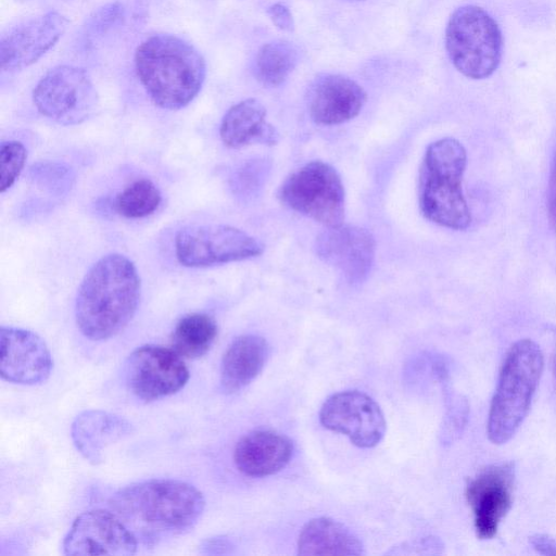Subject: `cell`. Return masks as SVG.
Listing matches in <instances>:
<instances>
[{
  "label": "cell",
  "instance_id": "e0dca14e",
  "mask_svg": "<svg viewBox=\"0 0 556 556\" xmlns=\"http://www.w3.org/2000/svg\"><path fill=\"white\" fill-rule=\"evenodd\" d=\"M365 102L362 86L339 74L319 76L308 91V112L319 125L345 123L359 114Z\"/></svg>",
  "mask_w": 556,
  "mask_h": 556
},
{
  "label": "cell",
  "instance_id": "2e32d148",
  "mask_svg": "<svg viewBox=\"0 0 556 556\" xmlns=\"http://www.w3.org/2000/svg\"><path fill=\"white\" fill-rule=\"evenodd\" d=\"M375 247L372 235L357 226L328 227L315 241L318 257L352 285L367 278L375 260Z\"/></svg>",
  "mask_w": 556,
  "mask_h": 556
},
{
  "label": "cell",
  "instance_id": "ffe728a7",
  "mask_svg": "<svg viewBox=\"0 0 556 556\" xmlns=\"http://www.w3.org/2000/svg\"><path fill=\"white\" fill-rule=\"evenodd\" d=\"M219 136L223 143L231 149L278 142V132L266 122V109L256 99H245L232 105L222 119Z\"/></svg>",
  "mask_w": 556,
  "mask_h": 556
},
{
  "label": "cell",
  "instance_id": "7a4b0ae2",
  "mask_svg": "<svg viewBox=\"0 0 556 556\" xmlns=\"http://www.w3.org/2000/svg\"><path fill=\"white\" fill-rule=\"evenodd\" d=\"M140 293V276L127 256H102L88 269L77 291L75 320L79 331L93 341L114 337L134 317Z\"/></svg>",
  "mask_w": 556,
  "mask_h": 556
},
{
  "label": "cell",
  "instance_id": "7c38bea8",
  "mask_svg": "<svg viewBox=\"0 0 556 556\" xmlns=\"http://www.w3.org/2000/svg\"><path fill=\"white\" fill-rule=\"evenodd\" d=\"M515 468L513 463L492 464L481 469L467 484L466 498L473 514L478 538L492 539L513 504Z\"/></svg>",
  "mask_w": 556,
  "mask_h": 556
},
{
  "label": "cell",
  "instance_id": "3957f363",
  "mask_svg": "<svg viewBox=\"0 0 556 556\" xmlns=\"http://www.w3.org/2000/svg\"><path fill=\"white\" fill-rule=\"evenodd\" d=\"M135 67L150 99L166 110L187 106L200 92L206 74L198 50L168 34H156L142 41L135 53Z\"/></svg>",
  "mask_w": 556,
  "mask_h": 556
},
{
  "label": "cell",
  "instance_id": "7402d4cb",
  "mask_svg": "<svg viewBox=\"0 0 556 556\" xmlns=\"http://www.w3.org/2000/svg\"><path fill=\"white\" fill-rule=\"evenodd\" d=\"M299 555L359 556L361 540L343 523L327 517L307 521L298 540Z\"/></svg>",
  "mask_w": 556,
  "mask_h": 556
},
{
  "label": "cell",
  "instance_id": "603a6c76",
  "mask_svg": "<svg viewBox=\"0 0 556 556\" xmlns=\"http://www.w3.org/2000/svg\"><path fill=\"white\" fill-rule=\"evenodd\" d=\"M217 325L213 317L203 313L184 316L172 333V348L186 358H199L206 354L217 337Z\"/></svg>",
  "mask_w": 556,
  "mask_h": 556
},
{
  "label": "cell",
  "instance_id": "4fadbf2b",
  "mask_svg": "<svg viewBox=\"0 0 556 556\" xmlns=\"http://www.w3.org/2000/svg\"><path fill=\"white\" fill-rule=\"evenodd\" d=\"M138 541L111 510L91 509L80 514L63 541L65 555H134Z\"/></svg>",
  "mask_w": 556,
  "mask_h": 556
},
{
  "label": "cell",
  "instance_id": "44dd1931",
  "mask_svg": "<svg viewBox=\"0 0 556 556\" xmlns=\"http://www.w3.org/2000/svg\"><path fill=\"white\" fill-rule=\"evenodd\" d=\"M268 355L269 346L264 338L256 334L236 338L222 359V390L231 394L245 388L263 370Z\"/></svg>",
  "mask_w": 556,
  "mask_h": 556
},
{
  "label": "cell",
  "instance_id": "83f0119b",
  "mask_svg": "<svg viewBox=\"0 0 556 556\" xmlns=\"http://www.w3.org/2000/svg\"><path fill=\"white\" fill-rule=\"evenodd\" d=\"M123 17V8L118 3H111L99 10L89 21L92 33L103 31L112 27Z\"/></svg>",
  "mask_w": 556,
  "mask_h": 556
},
{
  "label": "cell",
  "instance_id": "cb8c5ba5",
  "mask_svg": "<svg viewBox=\"0 0 556 556\" xmlns=\"http://www.w3.org/2000/svg\"><path fill=\"white\" fill-rule=\"evenodd\" d=\"M298 63V51L288 41L276 40L264 45L256 53L254 74L267 87L281 85Z\"/></svg>",
  "mask_w": 556,
  "mask_h": 556
},
{
  "label": "cell",
  "instance_id": "d6986e66",
  "mask_svg": "<svg viewBox=\"0 0 556 556\" xmlns=\"http://www.w3.org/2000/svg\"><path fill=\"white\" fill-rule=\"evenodd\" d=\"M293 445L289 438L271 430H254L242 437L233 452L239 471L249 477H266L290 462Z\"/></svg>",
  "mask_w": 556,
  "mask_h": 556
},
{
  "label": "cell",
  "instance_id": "ac0fdd59",
  "mask_svg": "<svg viewBox=\"0 0 556 556\" xmlns=\"http://www.w3.org/2000/svg\"><path fill=\"white\" fill-rule=\"evenodd\" d=\"M134 426L126 418L101 409L84 410L74 419L71 437L76 450L93 465L103 462L106 448L129 437Z\"/></svg>",
  "mask_w": 556,
  "mask_h": 556
},
{
  "label": "cell",
  "instance_id": "277c9868",
  "mask_svg": "<svg viewBox=\"0 0 556 556\" xmlns=\"http://www.w3.org/2000/svg\"><path fill=\"white\" fill-rule=\"evenodd\" d=\"M467 155L454 138H443L429 144L419 177V205L426 218L440 226L463 230L471 222L463 193L462 179Z\"/></svg>",
  "mask_w": 556,
  "mask_h": 556
},
{
  "label": "cell",
  "instance_id": "52a82bcc",
  "mask_svg": "<svg viewBox=\"0 0 556 556\" xmlns=\"http://www.w3.org/2000/svg\"><path fill=\"white\" fill-rule=\"evenodd\" d=\"M278 195L291 210L327 227L343 223V184L338 172L323 161L308 162L289 175Z\"/></svg>",
  "mask_w": 556,
  "mask_h": 556
},
{
  "label": "cell",
  "instance_id": "5b68a950",
  "mask_svg": "<svg viewBox=\"0 0 556 556\" xmlns=\"http://www.w3.org/2000/svg\"><path fill=\"white\" fill-rule=\"evenodd\" d=\"M543 366V353L530 339H520L508 350L486 421V434L493 444L506 443L520 428L531 406Z\"/></svg>",
  "mask_w": 556,
  "mask_h": 556
},
{
  "label": "cell",
  "instance_id": "8fae6325",
  "mask_svg": "<svg viewBox=\"0 0 556 556\" xmlns=\"http://www.w3.org/2000/svg\"><path fill=\"white\" fill-rule=\"evenodd\" d=\"M319 420L325 428L346 435L359 447L376 446L387 428L380 406L356 390L329 396L320 408Z\"/></svg>",
  "mask_w": 556,
  "mask_h": 556
},
{
  "label": "cell",
  "instance_id": "f546056e",
  "mask_svg": "<svg viewBox=\"0 0 556 556\" xmlns=\"http://www.w3.org/2000/svg\"><path fill=\"white\" fill-rule=\"evenodd\" d=\"M547 215L551 225L556 230V151L552 162L547 187Z\"/></svg>",
  "mask_w": 556,
  "mask_h": 556
},
{
  "label": "cell",
  "instance_id": "9c48e42d",
  "mask_svg": "<svg viewBox=\"0 0 556 556\" xmlns=\"http://www.w3.org/2000/svg\"><path fill=\"white\" fill-rule=\"evenodd\" d=\"M263 244L228 225H189L175 237V254L186 267L200 268L258 256Z\"/></svg>",
  "mask_w": 556,
  "mask_h": 556
},
{
  "label": "cell",
  "instance_id": "484cf974",
  "mask_svg": "<svg viewBox=\"0 0 556 556\" xmlns=\"http://www.w3.org/2000/svg\"><path fill=\"white\" fill-rule=\"evenodd\" d=\"M269 165L265 160H253L242 165L233 175L231 188L243 199L255 197L262 189Z\"/></svg>",
  "mask_w": 556,
  "mask_h": 556
},
{
  "label": "cell",
  "instance_id": "1f68e13d",
  "mask_svg": "<svg viewBox=\"0 0 556 556\" xmlns=\"http://www.w3.org/2000/svg\"><path fill=\"white\" fill-rule=\"evenodd\" d=\"M555 376H556V364H555Z\"/></svg>",
  "mask_w": 556,
  "mask_h": 556
},
{
  "label": "cell",
  "instance_id": "8992f818",
  "mask_svg": "<svg viewBox=\"0 0 556 556\" xmlns=\"http://www.w3.org/2000/svg\"><path fill=\"white\" fill-rule=\"evenodd\" d=\"M445 47L453 65L465 76L491 75L502 56V35L495 21L481 8L466 5L450 17Z\"/></svg>",
  "mask_w": 556,
  "mask_h": 556
},
{
  "label": "cell",
  "instance_id": "9a60e30c",
  "mask_svg": "<svg viewBox=\"0 0 556 556\" xmlns=\"http://www.w3.org/2000/svg\"><path fill=\"white\" fill-rule=\"evenodd\" d=\"M53 362L45 341L35 332L2 326L0 330V375L3 380L24 386L45 382Z\"/></svg>",
  "mask_w": 556,
  "mask_h": 556
},
{
  "label": "cell",
  "instance_id": "4dcf8cb0",
  "mask_svg": "<svg viewBox=\"0 0 556 556\" xmlns=\"http://www.w3.org/2000/svg\"><path fill=\"white\" fill-rule=\"evenodd\" d=\"M533 548L543 555H556V539L546 534H534L529 539Z\"/></svg>",
  "mask_w": 556,
  "mask_h": 556
},
{
  "label": "cell",
  "instance_id": "d4e9b609",
  "mask_svg": "<svg viewBox=\"0 0 556 556\" xmlns=\"http://www.w3.org/2000/svg\"><path fill=\"white\" fill-rule=\"evenodd\" d=\"M162 195L149 179H139L127 186L115 198L116 212L127 218H141L155 212Z\"/></svg>",
  "mask_w": 556,
  "mask_h": 556
},
{
  "label": "cell",
  "instance_id": "ba28073f",
  "mask_svg": "<svg viewBox=\"0 0 556 556\" xmlns=\"http://www.w3.org/2000/svg\"><path fill=\"white\" fill-rule=\"evenodd\" d=\"M33 102L40 114L68 126L89 119L99 108V96L85 70L59 65L37 83L33 90Z\"/></svg>",
  "mask_w": 556,
  "mask_h": 556
},
{
  "label": "cell",
  "instance_id": "f1b7e54d",
  "mask_svg": "<svg viewBox=\"0 0 556 556\" xmlns=\"http://www.w3.org/2000/svg\"><path fill=\"white\" fill-rule=\"evenodd\" d=\"M267 14L271 22L281 30L290 31L294 27L293 17L289 9L281 4L275 3L267 10Z\"/></svg>",
  "mask_w": 556,
  "mask_h": 556
},
{
  "label": "cell",
  "instance_id": "6da1fadb",
  "mask_svg": "<svg viewBox=\"0 0 556 556\" xmlns=\"http://www.w3.org/2000/svg\"><path fill=\"white\" fill-rule=\"evenodd\" d=\"M113 511L144 546L191 530L205 501L192 484L175 479H151L118 490L109 502Z\"/></svg>",
  "mask_w": 556,
  "mask_h": 556
},
{
  "label": "cell",
  "instance_id": "5bb4252c",
  "mask_svg": "<svg viewBox=\"0 0 556 556\" xmlns=\"http://www.w3.org/2000/svg\"><path fill=\"white\" fill-rule=\"evenodd\" d=\"M68 21L59 12H47L8 28L0 39L2 72H16L37 62L63 36Z\"/></svg>",
  "mask_w": 556,
  "mask_h": 556
},
{
  "label": "cell",
  "instance_id": "30bf717a",
  "mask_svg": "<svg viewBox=\"0 0 556 556\" xmlns=\"http://www.w3.org/2000/svg\"><path fill=\"white\" fill-rule=\"evenodd\" d=\"M124 371L128 389L146 402L178 392L189 379V370L180 356L173 349L155 344L132 351Z\"/></svg>",
  "mask_w": 556,
  "mask_h": 556
},
{
  "label": "cell",
  "instance_id": "4316f807",
  "mask_svg": "<svg viewBox=\"0 0 556 556\" xmlns=\"http://www.w3.org/2000/svg\"><path fill=\"white\" fill-rule=\"evenodd\" d=\"M27 159V150L16 140L1 143L0 147V191L9 190L21 175Z\"/></svg>",
  "mask_w": 556,
  "mask_h": 556
}]
</instances>
